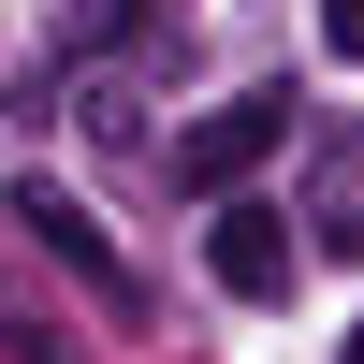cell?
<instances>
[{
  "instance_id": "1",
  "label": "cell",
  "mask_w": 364,
  "mask_h": 364,
  "mask_svg": "<svg viewBox=\"0 0 364 364\" xmlns=\"http://www.w3.org/2000/svg\"><path fill=\"white\" fill-rule=\"evenodd\" d=\"M277 146H291V87H248V102H219V117H190V132H175V190L219 204V190H248Z\"/></svg>"
},
{
  "instance_id": "2",
  "label": "cell",
  "mask_w": 364,
  "mask_h": 364,
  "mask_svg": "<svg viewBox=\"0 0 364 364\" xmlns=\"http://www.w3.org/2000/svg\"><path fill=\"white\" fill-rule=\"evenodd\" d=\"M204 262H219V291H233V306H277V291H291V262H306V248H291V219H277V204L219 190V233H204Z\"/></svg>"
},
{
  "instance_id": "3",
  "label": "cell",
  "mask_w": 364,
  "mask_h": 364,
  "mask_svg": "<svg viewBox=\"0 0 364 364\" xmlns=\"http://www.w3.org/2000/svg\"><path fill=\"white\" fill-rule=\"evenodd\" d=\"M15 219H29V248H44L58 277H87V291H102L117 321H146V277H132V262L102 248V233H87V204H58V190H15Z\"/></svg>"
},
{
  "instance_id": "4",
  "label": "cell",
  "mask_w": 364,
  "mask_h": 364,
  "mask_svg": "<svg viewBox=\"0 0 364 364\" xmlns=\"http://www.w3.org/2000/svg\"><path fill=\"white\" fill-rule=\"evenodd\" d=\"M306 248L364 262V132H321L306 146Z\"/></svg>"
},
{
  "instance_id": "5",
  "label": "cell",
  "mask_w": 364,
  "mask_h": 364,
  "mask_svg": "<svg viewBox=\"0 0 364 364\" xmlns=\"http://www.w3.org/2000/svg\"><path fill=\"white\" fill-rule=\"evenodd\" d=\"M146 29H161V0H73L58 44H73V58H117V44H146Z\"/></svg>"
},
{
  "instance_id": "6",
  "label": "cell",
  "mask_w": 364,
  "mask_h": 364,
  "mask_svg": "<svg viewBox=\"0 0 364 364\" xmlns=\"http://www.w3.org/2000/svg\"><path fill=\"white\" fill-rule=\"evenodd\" d=\"M321 44H336V58H364V0H321Z\"/></svg>"
},
{
  "instance_id": "7",
  "label": "cell",
  "mask_w": 364,
  "mask_h": 364,
  "mask_svg": "<svg viewBox=\"0 0 364 364\" xmlns=\"http://www.w3.org/2000/svg\"><path fill=\"white\" fill-rule=\"evenodd\" d=\"M0 350H15V364H58V336H44V321H0Z\"/></svg>"
},
{
  "instance_id": "8",
  "label": "cell",
  "mask_w": 364,
  "mask_h": 364,
  "mask_svg": "<svg viewBox=\"0 0 364 364\" xmlns=\"http://www.w3.org/2000/svg\"><path fill=\"white\" fill-rule=\"evenodd\" d=\"M350 364H364V321H350Z\"/></svg>"
}]
</instances>
